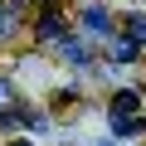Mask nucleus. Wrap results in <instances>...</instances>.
Instances as JSON below:
<instances>
[{
	"instance_id": "nucleus-8",
	"label": "nucleus",
	"mask_w": 146,
	"mask_h": 146,
	"mask_svg": "<svg viewBox=\"0 0 146 146\" xmlns=\"http://www.w3.org/2000/svg\"><path fill=\"white\" fill-rule=\"evenodd\" d=\"M0 107H10V83L0 78Z\"/></svg>"
},
{
	"instance_id": "nucleus-1",
	"label": "nucleus",
	"mask_w": 146,
	"mask_h": 146,
	"mask_svg": "<svg viewBox=\"0 0 146 146\" xmlns=\"http://www.w3.org/2000/svg\"><path fill=\"white\" fill-rule=\"evenodd\" d=\"M58 54H63L68 63H78V68L88 63V44H83V39H68V34H58Z\"/></svg>"
},
{
	"instance_id": "nucleus-3",
	"label": "nucleus",
	"mask_w": 146,
	"mask_h": 146,
	"mask_svg": "<svg viewBox=\"0 0 146 146\" xmlns=\"http://www.w3.org/2000/svg\"><path fill=\"white\" fill-rule=\"evenodd\" d=\"M58 34H63V15L58 10H44L39 15V39H58Z\"/></svg>"
},
{
	"instance_id": "nucleus-6",
	"label": "nucleus",
	"mask_w": 146,
	"mask_h": 146,
	"mask_svg": "<svg viewBox=\"0 0 146 146\" xmlns=\"http://www.w3.org/2000/svg\"><path fill=\"white\" fill-rule=\"evenodd\" d=\"M127 34H131V44H146V15H131L127 20Z\"/></svg>"
},
{
	"instance_id": "nucleus-2",
	"label": "nucleus",
	"mask_w": 146,
	"mask_h": 146,
	"mask_svg": "<svg viewBox=\"0 0 146 146\" xmlns=\"http://www.w3.org/2000/svg\"><path fill=\"white\" fill-rule=\"evenodd\" d=\"M83 25H88L93 34H107V29H112V15H107L102 5H83Z\"/></svg>"
},
{
	"instance_id": "nucleus-5",
	"label": "nucleus",
	"mask_w": 146,
	"mask_h": 146,
	"mask_svg": "<svg viewBox=\"0 0 146 146\" xmlns=\"http://www.w3.org/2000/svg\"><path fill=\"white\" fill-rule=\"evenodd\" d=\"M131 107H136V93H131V88L112 93V112H131Z\"/></svg>"
},
{
	"instance_id": "nucleus-9",
	"label": "nucleus",
	"mask_w": 146,
	"mask_h": 146,
	"mask_svg": "<svg viewBox=\"0 0 146 146\" xmlns=\"http://www.w3.org/2000/svg\"><path fill=\"white\" fill-rule=\"evenodd\" d=\"M10 146H34V141H10Z\"/></svg>"
},
{
	"instance_id": "nucleus-7",
	"label": "nucleus",
	"mask_w": 146,
	"mask_h": 146,
	"mask_svg": "<svg viewBox=\"0 0 146 146\" xmlns=\"http://www.w3.org/2000/svg\"><path fill=\"white\" fill-rule=\"evenodd\" d=\"M112 131H117V136H136V122H131L127 112H117V122H112Z\"/></svg>"
},
{
	"instance_id": "nucleus-10",
	"label": "nucleus",
	"mask_w": 146,
	"mask_h": 146,
	"mask_svg": "<svg viewBox=\"0 0 146 146\" xmlns=\"http://www.w3.org/2000/svg\"><path fill=\"white\" fill-rule=\"evenodd\" d=\"M102 146H107V141H102Z\"/></svg>"
},
{
	"instance_id": "nucleus-4",
	"label": "nucleus",
	"mask_w": 146,
	"mask_h": 146,
	"mask_svg": "<svg viewBox=\"0 0 146 146\" xmlns=\"http://www.w3.org/2000/svg\"><path fill=\"white\" fill-rule=\"evenodd\" d=\"M131 58H136V44L131 39H117L112 44V63H131Z\"/></svg>"
}]
</instances>
